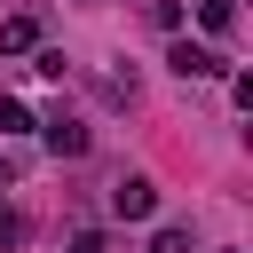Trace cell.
<instances>
[{
    "label": "cell",
    "instance_id": "1",
    "mask_svg": "<svg viewBox=\"0 0 253 253\" xmlns=\"http://www.w3.org/2000/svg\"><path fill=\"white\" fill-rule=\"evenodd\" d=\"M111 213H119V221H150V213H158L150 174H119V182H111Z\"/></svg>",
    "mask_w": 253,
    "mask_h": 253
},
{
    "label": "cell",
    "instance_id": "2",
    "mask_svg": "<svg viewBox=\"0 0 253 253\" xmlns=\"http://www.w3.org/2000/svg\"><path fill=\"white\" fill-rule=\"evenodd\" d=\"M40 142H47L55 158H87V126H79L71 111H47V119H40Z\"/></svg>",
    "mask_w": 253,
    "mask_h": 253
},
{
    "label": "cell",
    "instance_id": "3",
    "mask_svg": "<svg viewBox=\"0 0 253 253\" xmlns=\"http://www.w3.org/2000/svg\"><path fill=\"white\" fill-rule=\"evenodd\" d=\"M166 63H174L182 79H221V71H229V63H221L213 47H198V40H174V47H166Z\"/></svg>",
    "mask_w": 253,
    "mask_h": 253
},
{
    "label": "cell",
    "instance_id": "4",
    "mask_svg": "<svg viewBox=\"0 0 253 253\" xmlns=\"http://www.w3.org/2000/svg\"><path fill=\"white\" fill-rule=\"evenodd\" d=\"M32 47H40V24L32 16H8L0 24V55H32Z\"/></svg>",
    "mask_w": 253,
    "mask_h": 253
},
{
    "label": "cell",
    "instance_id": "5",
    "mask_svg": "<svg viewBox=\"0 0 253 253\" xmlns=\"http://www.w3.org/2000/svg\"><path fill=\"white\" fill-rule=\"evenodd\" d=\"M198 24L221 40V32H237V0H198Z\"/></svg>",
    "mask_w": 253,
    "mask_h": 253
},
{
    "label": "cell",
    "instance_id": "6",
    "mask_svg": "<svg viewBox=\"0 0 253 253\" xmlns=\"http://www.w3.org/2000/svg\"><path fill=\"white\" fill-rule=\"evenodd\" d=\"M32 126H40V119H32L24 103H8V95H0V134H32Z\"/></svg>",
    "mask_w": 253,
    "mask_h": 253
},
{
    "label": "cell",
    "instance_id": "7",
    "mask_svg": "<svg viewBox=\"0 0 253 253\" xmlns=\"http://www.w3.org/2000/svg\"><path fill=\"white\" fill-rule=\"evenodd\" d=\"M8 245H24V213H16L8 198H0V253H8Z\"/></svg>",
    "mask_w": 253,
    "mask_h": 253
},
{
    "label": "cell",
    "instance_id": "8",
    "mask_svg": "<svg viewBox=\"0 0 253 253\" xmlns=\"http://www.w3.org/2000/svg\"><path fill=\"white\" fill-rule=\"evenodd\" d=\"M150 253H190V229H158V237H150Z\"/></svg>",
    "mask_w": 253,
    "mask_h": 253
},
{
    "label": "cell",
    "instance_id": "9",
    "mask_svg": "<svg viewBox=\"0 0 253 253\" xmlns=\"http://www.w3.org/2000/svg\"><path fill=\"white\" fill-rule=\"evenodd\" d=\"M71 253H103V237H95V229H79V237H71Z\"/></svg>",
    "mask_w": 253,
    "mask_h": 253
},
{
    "label": "cell",
    "instance_id": "10",
    "mask_svg": "<svg viewBox=\"0 0 253 253\" xmlns=\"http://www.w3.org/2000/svg\"><path fill=\"white\" fill-rule=\"evenodd\" d=\"M8 182H16V158H8V150H0V190H8Z\"/></svg>",
    "mask_w": 253,
    "mask_h": 253
}]
</instances>
